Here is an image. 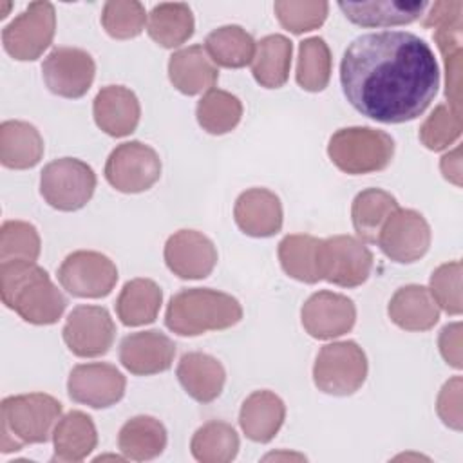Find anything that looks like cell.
<instances>
[{"label": "cell", "mask_w": 463, "mask_h": 463, "mask_svg": "<svg viewBox=\"0 0 463 463\" xmlns=\"http://www.w3.org/2000/svg\"><path fill=\"white\" fill-rule=\"evenodd\" d=\"M345 99L380 123H405L421 116L439 87V69L429 43L409 31L356 36L340 61Z\"/></svg>", "instance_id": "1"}, {"label": "cell", "mask_w": 463, "mask_h": 463, "mask_svg": "<svg viewBox=\"0 0 463 463\" xmlns=\"http://www.w3.org/2000/svg\"><path fill=\"white\" fill-rule=\"evenodd\" d=\"M2 302L34 326H51L67 307L65 295L49 273L33 260H4L0 264Z\"/></svg>", "instance_id": "2"}, {"label": "cell", "mask_w": 463, "mask_h": 463, "mask_svg": "<svg viewBox=\"0 0 463 463\" xmlns=\"http://www.w3.org/2000/svg\"><path fill=\"white\" fill-rule=\"evenodd\" d=\"M242 318L239 300L210 288H188L175 293L165 313L166 327L179 336L222 331Z\"/></svg>", "instance_id": "3"}, {"label": "cell", "mask_w": 463, "mask_h": 463, "mask_svg": "<svg viewBox=\"0 0 463 463\" xmlns=\"http://www.w3.org/2000/svg\"><path fill=\"white\" fill-rule=\"evenodd\" d=\"M61 418V403L45 392L7 396L0 405V450L16 452L24 445L45 443Z\"/></svg>", "instance_id": "4"}, {"label": "cell", "mask_w": 463, "mask_h": 463, "mask_svg": "<svg viewBox=\"0 0 463 463\" xmlns=\"http://www.w3.org/2000/svg\"><path fill=\"white\" fill-rule=\"evenodd\" d=\"M327 156L333 165L345 174H371L389 166L394 156V141L383 130L347 127L331 136Z\"/></svg>", "instance_id": "5"}, {"label": "cell", "mask_w": 463, "mask_h": 463, "mask_svg": "<svg viewBox=\"0 0 463 463\" xmlns=\"http://www.w3.org/2000/svg\"><path fill=\"white\" fill-rule=\"evenodd\" d=\"M367 378V356L353 340L326 344L313 365V382L331 396L354 394Z\"/></svg>", "instance_id": "6"}, {"label": "cell", "mask_w": 463, "mask_h": 463, "mask_svg": "<svg viewBox=\"0 0 463 463\" xmlns=\"http://www.w3.org/2000/svg\"><path fill=\"white\" fill-rule=\"evenodd\" d=\"M461 11L459 0L434 2L425 11V27H434V40L445 60V96L449 107L461 114Z\"/></svg>", "instance_id": "7"}, {"label": "cell", "mask_w": 463, "mask_h": 463, "mask_svg": "<svg viewBox=\"0 0 463 463\" xmlns=\"http://www.w3.org/2000/svg\"><path fill=\"white\" fill-rule=\"evenodd\" d=\"M96 174L90 165L76 157H60L47 163L40 174V194L49 206L60 212H76L94 195Z\"/></svg>", "instance_id": "8"}, {"label": "cell", "mask_w": 463, "mask_h": 463, "mask_svg": "<svg viewBox=\"0 0 463 463\" xmlns=\"http://www.w3.org/2000/svg\"><path fill=\"white\" fill-rule=\"evenodd\" d=\"M317 266L320 280L340 288H356L371 275L373 253L358 237L333 235L320 239Z\"/></svg>", "instance_id": "9"}, {"label": "cell", "mask_w": 463, "mask_h": 463, "mask_svg": "<svg viewBox=\"0 0 463 463\" xmlns=\"http://www.w3.org/2000/svg\"><path fill=\"white\" fill-rule=\"evenodd\" d=\"M56 11L51 2H31L2 31V43L9 56L18 61H33L52 43Z\"/></svg>", "instance_id": "10"}, {"label": "cell", "mask_w": 463, "mask_h": 463, "mask_svg": "<svg viewBox=\"0 0 463 463\" xmlns=\"http://www.w3.org/2000/svg\"><path fill=\"white\" fill-rule=\"evenodd\" d=\"M105 179L123 194H139L152 188L161 177L159 154L141 141L118 145L107 157Z\"/></svg>", "instance_id": "11"}, {"label": "cell", "mask_w": 463, "mask_h": 463, "mask_svg": "<svg viewBox=\"0 0 463 463\" xmlns=\"http://www.w3.org/2000/svg\"><path fill=\"white\" fill-rule=\"evenodd\" d=\"M58 280L72 297L101 298L114 289L118 268L99 251L78 250L69 253L60 264Z\"/></svg>", "instance_id": "12"}, {"label": "cell", "mask_w": 463, "mask_h": 463, "mask_svg": "<svg viewBox=\"0 0 463 463\" xmlns=\"http://www.w3.org/2000/svg\"><path fill=\"white\" fill-rule=\"evenodd\" d=\"M430 239V226L420 212L396 208L382 226L376 242L391 260L411 264L429 251Z\"/></svg>", "instance_id": "13"}, {"label": "cell", "mask_w": 463, "mask_h": 463, "mask_svg": "<svg viewBox=\"0 0 463 463\" xmlns=\"http://www.w3.org/2000/svg\"><path fill=\"white\" fill-rule=\"evenodd\" d=\"M63 342L80 358H94L109 353L114 344L116 326L101 306H76L63 326Z\"/></svg>", "instance_id": "14"}, {"label": "cell", "mask_w": 463, "mask_h": 463, "mask_svg": "<svg viewBox=\"0 0 463 463\" xmlns=\"http://www.w3.org/2000/svg\"><path fill=\"white\" fill-rule=\"evenodd\" d=\"M94 74L96 63L92 56L78 47H54L42 63L47 89L69 99L85 96L94 81Z\"/></svg>", "instance_id": "15"}, {"label": "cell", "mask_w": 463, "mask_h": 463, "mask_svg": "<svg viewBox=\"0 0 463 463\" xmlns=\"http://www.w3.org/2000/svg\"><path fill=\"white\" fill-rule=\"evenodd\" d=\"M125 387L127 380L123 373L105 362L78 364L67 380L71 400L92 409H107L118 403L125 394Z\"/></svg>", "instance_id": "16"}, {"label": "cell", "mask_w": 463, "mask_h": 463, "mask_svg": "<svg viewBox=\"0 0 463 463\" xmlns=\"http://www.w3.org/2000/svg\"><path fill=\"white\" fill-rule=\"evenodd\" d=\"M302 326L309 336L331 340L349 333L356 322L354 302L335 291H317L302 306Z\"/></svg>", "instance_id": "17"}, {"label": "cell", "mask_w": 463, "mask_h": 463, "mask_svg": "<svg viewBox=\"0 0 463 463\" xmlns=\"http://www.w3.org/2000/svg\"><path fill=\"white\" fill-rule=\"evenodd\" d=\"M168 269L179 279H206L217 264V248L197 230H179L172 233L163 251Z\"/></svg>", "instance_id": "18"}, {"label": "cell", "mask_w": 463, "mask_h": 463, "mask_svg": "<svg viewBox=\"0 0 463 463\" xmlns=\"http://www.w3.org/2000/svg\"><path fill=\"white\" fill-rule=\"evenodd\" d=\"M174 356V340L157 329L130 333L119 344V362L136 376H150L170 369Z\"/></svg>", "instance_id": "19"}, {"label": "cell", "mask_w": 463, "mask_h": 463, "mask_svg": "<svg viewBox=\"0 0 463 463\" xmlns=\"http://www.w3.org/2000/svg\"><path fill=\"white\" fill-rule=\"evenodd\" d=\"M233 219L239 230L250 237H271L282 228L280 199L268 188H250L237 197Z\"/></svg>", "instance_id": "20"}, {"label": "cell", "mask_w": 463, "mask_h": 463, "mask_svg": "<svg viewBox=\"0 0 463 463\" xmlns=\"http://www.w3.org/2000/svg\"><path fill=\"white\" fill-rule=\"evenodd\" d=\"M96 125L112 137H123L136 130L141 107L137 96L123 85H107L99 89L92 103Z\"/></svg>", "instance_id": "21"}, {"label": "cell", "mask_w": 463, "mask_h": 463, "mask_svg": "<svg viewBox=\"0 0 463 463\" xmlns=\"http://www.w3.org/2000/svg\"><path fill=\"white\" fill-rule=\"evenodd\" d=\"M175 376L184 392L199 403H210L219 398L226 382L222 364L215 356L199 351L181 356Z\"/></svg>", "instance_id": "22"}, {"label": "cell", "mask_w": 463, "mask_h": 463, "mask_svg": "<svg viewBox=\"0 0 463 463\" xmlns=\"http://www.w3.org/2000/svg\"><path fill=\"white\" fill-rule=\"evenodd\" d=\"M168 78L179 92L195 96L213 89L219 80V69L203 45H188L170 56Z\"/></svg>", "instance_id": "23"}, {"label": "cell", "mask_w": 463, "mask_h": 463, "mask_svg": "<svg viewBox=\"0 0 463 463\" xmlns=\"http://www.w3.org/2000/svg\"><path fill=\"white\" fill-rule=\"evenodd\" d=\"M389 318L405 331H429L439 320V307L429 288L407 284L394 291L387 306Z\"/></svg>", "instance_id": "24"}, {"label": "cell", "mask_w": 463, "mask_h": 463, "mask_svg": "<svg viewBox=\"0 0 463 463\" xmlns=\"http://www.w3.org/2000/svg\"><path fill=\"white\" fill-rule=\"evenodd\" d=\"M286 420V405L271 391H255L241 405L239 425L255 443L271 441Z\"/></svg>", "instance_id": "25"}, {"label": "cell", "mask_w": 463, "mask_h": 463, "mask_svg": "<svg viewBox=\"0 0 463 463\" xmlns=\"http://www.w3.org/2000/svg\"><path fill=\"white\" fill-rule=\"evenodd\" d=\"M338 7L349 22L360 27H391L412 24L418 20L429 9V2H340Z\"/></svg>", "instance_id": "26"}, {"label": "cell", "mask_w": 463, "mask_h": 463, "mask_svg": "<svg viewBox=\"0 0 463 463\" xmlns=\"http://www.w3.org/2000/svg\"><path fill=\"white\" fill-rule=\"evenodd\" d=\"M42 156L43 137L34 125L20 119H7L0 125V163L5 168H33Z\"/></svg>", "instance_id": "27"}, {"label": "cell", "mask_w": 463, "mask_h": 463, "mask_svg": "<svg viewBox=\"0 0 463 463\" xmlns=\"http://www.w3.org/2000/svg\"><path fill=\"white\" fill-rule=\"evenodd\" d=\"M54 458L58 461H81L98 445V430L92 418L81 411L61 416L52 430Z\"/></svg>", "instance_id": "28"}, {"label": "cell", "mask_w": 463, "mask_h": 463, "mask_svg": "<svg viewBox=\"0 0 463 463\" xmlns=\"http://www.w3.org/2000/svg\"><path fill=\"white\" fill-rule=\"evenodd\" d=\"M118 447L121 454L134 461H148L163 454L166 447L165 425L146 414H139L125 421L118 434Z\"/></svg>", "instance_id": "29"}, {"label": "cell", "mask_w": 463, "mask_h": 463, "mask_svg": "<svg viewBox=\"0 0 463 463\" xmlns=\"http://www.w3.org/2000/svg\"><path fill=\"white\" fill-rule=\"evenodd\" d=\"M293 43L282 34H268L255 45L251 74L260 87L279 89L289 78Z\"/></svg>", "instance_id": "30"}, {"label": "cell", "mask_w": 463, "mask_h": 463, "mask_svg": "<svg viewBox=\"0 0 463 463\" xmlns=\"http://www.w3.org/2000/svg\"><path fill=\"white\" fill-rule=\"evenodd\" d=\"M163 302L161 288L150 279H132L125 282L116 298V313L121 324L136 327L152 324Z\"/></svg>", "instance_id": "31"}, {"label": "cell", "mask_w": 463, "mask_h": 463, "mask_svg": "<svg viewBox=\"0 0 463 463\" xmlns=\"http://www.w3.org/2000/svg\"><path fill=\"white\" fill-rule=\"evenodd\" d=\"M194 14L184 2H163L152 7L146 18L148 36L165 49L183 45L194 34Z\"/></svg>", "instance_id": "32"}, {"label": "cell", "mask_w": 463, "mask_h": 463, "mask_svg": "<svg viewBox=\"0 0 463 463\" xmlns=\"http://www.w3.org/2000/svg\"><path fill=\"white\" fill-rule=\"evenodd\" d=\"M400 208L394 195L382 188H367L356 194L351 204L353 228L360 241L374 244L391 213Z\"/></svg>", "instance_id": "33"}, {"label": "cell", "mask_w": 463, "mask_h": 463, "mask_svg": "<svg viewBox=\"0 0 463 463\" xmlns=\"http://www.w3.org/2000/svg\"><path fill=\"white\" fill-rule=\"evenodd\" d=\"M257 42L241 25H222L213 29L204 40V51L215 65L241 69L251 63Z\"/></svg>", "instance_id": "34"}, {"label": "cell", "mask_w": 463, "mask_h": 463, "mask_svg": "<svg viewBox=\"0 0 463 463\" xmlns=\"http://www.w3.org/2000/svg\"><path fill=\"white\" fill-rule=\"evenodd\" d=\"M190 452L201 463H228L239 452V436L230 423L212 420L194 432Z\"/></svg>", "instance_id": "35"}, {"label": "cell", "mask_w": 463, "mask_h": 463, "mask_svg": "<svg viewBox=\"0 0 463 463\" xmlns=\"http://www.w3.org/2000/svg\"><path fill=\"white\" fill-rule=\"evenodd\" d=\"M197 123L213 136L232 132L242 118L241 99L222 89H210L203 94L195 107Z\"/></svg>", "instance_id": "36"}, {"label": "cell", "mask_w": 463, "mask_h": 463, "mask_svg": "<svg viewBox=\"0 0 463 463\" xmlns=\"http://www.w3.org/2000/svg\"><path fill=\"white\" fill-rule=\"evenodd\" d=\"M320 239L307 233H291L279 242V260L284 273L298 282L315 284L320 280L317 250Z\"/></svg>", "instance_id": "37"}, {"label": "cell", "mask_w": 463, "mask_h": 463, "mask_svg": "<svg viewBox=\"0 0 463 463\" xmlns=\"http://www.w3.org/2000/svg\"><path fill=\"white\" fill-rule=\"evenodd\" d=\"M331 51L324 38L311 36L298 43L297 83L307 92H320L331 80Z\"/></svg>", "instance_id": "38"}, {"label": "cell", "mask_w": 463, "mask_h": 463, "mask_svg": "<svg viewBox=\"0 0 463 463\" xmlns=\"http://www.w3.org/2000/svg\"><path fill=\"white\" fill-rule=\"evenodd\" d=\"M146 18L143 4L136 0H109L101 11V25L107 34L116 40L139 36Z\"/></svg>", "instance_id": "39"}, {"label": "cell", "mask_w": 463, "mask_h": 463, "mask_svg": "<svg viewBox=\"0 0 463 463\" xmlns=\"http://www.w3.org/2000/svg\"><path fill=\"white\" fill-rule=\"evenodd\" d=\"M38 230L27 221H5L0 230V260H33L40 257Z\"/></svg>", "instance_id": "40"}, {"label": "cell", "mask_w": 463, "mask_h": 463, "mask_svg": "<svg viewBox=\"0 0 463 463\" xmlns=\"http://www.w3.org/2000/svg\"><path fill=\"white\" fill-rule=\"evenodd\" d=\"M279 24L293 34H302L318 29L327 18L329 4L320 2H302V0H279L273 4Z\"/></svg>", "instance_id": "41"}, {"label": "cell", "mask_w": 463, "mask_h": 463, "mask_svg": "<svg viewBox=\"0 0 463 463\" xmlns=\"http://www.w3.org/2000/svg\"><path fill=\"white\" fill-rule=\"evenodd\" d=\"M461 134V114L449 105H438L420 127V141L434 152L449 148Z\"/></svg>", "instance_id": "42"}, {"label": "cell", "mask_w": 463, "mask_h": 463, "mask_svg": "<svg viewBox=\"0 0 463 463\" xmlns=\"http://www.w3.org/2000/svg\"><path fill=\"white\" fill-rule=\"evenodd\" d=\"M429 291L445 313L461 315V262L452 260L438 266L430 275Z\"/></svg>", "instance_id": "43"}, {"label": "cell", "mask_w": 463, "mask_h": 463, "mask_svg": "<svg viewBox=\"0 0 463 463\" xmlns=\"http://www.w3.org/2000/svg\"><path fill=\"white\" fill-rule=\"evenodd\" d=\"M461 391H463V380H461V376H454L443 383V387L438 394V400H436V411H438L439 420L454 430L463 429Z\"/></svg>", "instance_id": "44"}, {"label": "cell", "mask_w": 463, "mask_h": 463, "mask_svg": "<svg viewBox=\"0 0 463 463\" xmlns=\"http://www.w3.org/2000/svg\"><path fill=\"white\" fill-rule=\"evenodd\" d=\"M461 324L454 322V324H447L438 336V347L439 353L443 356V360L454 367V369H461L463 367V356H461Z\"/></svg>", "instance_id": "45"}, {"label": "cell", "mask_w": 463, "mask_h": 463, "mask_svg": "<svg viewBox=\"0 0 463 463\" xmlns=\"http://www.w3.org/2000/svg\"><path fill=\"white\" fill-rule=\"evenodd\" d=\"M441 174L447 181L461 186V146H456L452 152L445 154L439 163Z\"/></svg>", "instance_id": "46"}]
</instances>
